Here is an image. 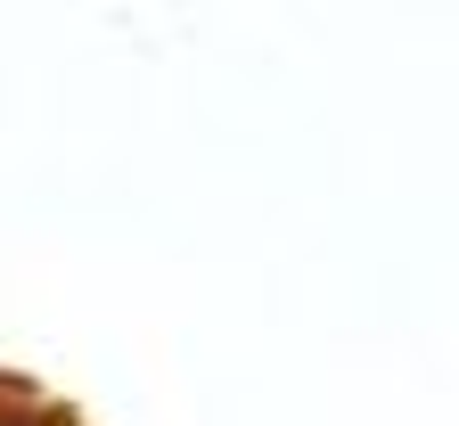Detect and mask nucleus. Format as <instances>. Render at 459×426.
Listing matches in <instances>:
<instances>
[{
  "mask_svg": "<svg viewBox=\"0 0 459 426\" xmlns=\"http://www.w3.org/2000/svg\"><path fill=\"white\" fill-rule=\"evenodd\" d=\"M0 426H57V410H49V402H33V386H25V378H0Z\"/></svg>",
  "mask_w": 459,
  "mask_h": 426,
  "instance_id": "f257e3e1",
  "label": "nucleus"
}]
</instances>
